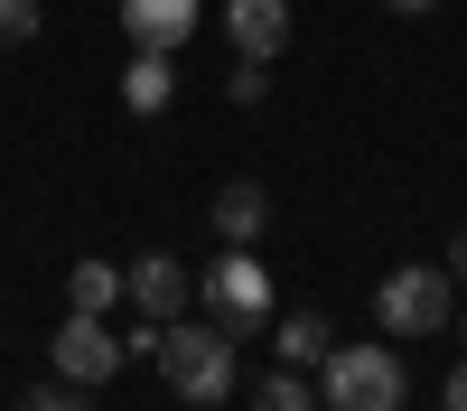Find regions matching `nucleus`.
Returning <instances> with one entry per match:
<instances>
[{
	"mask_svg": "<svg viewBox=\"0 0 467 411\" xmlns=\"http://www.w3.org/2000/svg\"><path fill=\"white\" fill-rule=\"evenodd\" d=\"M449 281H467V224L449 234Z\"/></svg>",
	"mask_w": 467,
	"mask_h": 411,
	"instance_id": "18",
	"label": "nucleus"
},
{
	"mask_svg": "<svg viewBox=\"0 0 467 411\" xmlns=\"http://www.w3.org/2000/svg\"><path fill=\"white\" fill-rule=\"evenodd\" d=\"M262 224H271V197H262L253 178L215 187V234H224V243H262Z\"/></svg>",
	"mask_w": 467,
	"mask_h": 411,
	"instance_id": "9",
	"label": "nucleus"
},
{
	"mask_svg": "<svg viewBox=\"0 0 467 411\" xmlns=\"http://www.w3.org/2000/svg\"><path fill=\"white\" fill-rule=\"evenodd\" d=\"M440 402H449V411H467V355L449 365V393H440Z\"/></svg>",
	"mask_w": 467,
	"mask_h": 411,
	"instance_id": "17",
	"label": "nucleus"
},
{
	"mask_svg": "<svg viewBox=\"0 0 467 411\" xmlns=\"http://www.w3.org/2000/svg\"><path fill=\"white\" fill-rule=\"evenodd\" d=\"M47 365L66 374V384H85V393H103L112 374H122V336H112L94 309H75L66 327H57V346H47Z\"/></svg>",
	"mask_w": 467,
	"mask_h": 411,
	"instance_id": "5",
	"label": "nucleus"
},
{
	"mask_svg": "<svg viewBox=\"0 0 467 411\" xmlns=\"http://www.w3.org/2000/svg\"><path fill=\"white\" fill-rule=\"evenodd\" d=\"M224 94H234V103H262V94H271V75H262L253 57H234V75H224Z\"/></svg>",
	"mask_w": 467,
	"mask_h": 411,
	"instance_id": "16",
	"label": "nucleus"
},
{
	"mask_svg": "<svg viewBox=\"0 0 467 411\" xmlns=\"http://www.w3.org/2000/svg\"><path fill=\"white\" fill-rule=\"evenodd\" d=\"M150 365H160V374H169V393H178V402H197V411L224 402L234 384H244V365H234V327H224V318H169Z\"/></svg>",
	"mask_w": 467,
	"mask_h": 411,
	"instance_id": "1",
	"label": "nucleus"
},
{
	"mask_svg": "<svg viewBox=\"0 0 467 411\" xmlns=\"http://www.w3.org/2000/svg\"><path fill=\"white\" fill-rule=\"evenodd\" d=\"M37 37V0H0V47H28Z\"/></svg>",
	"mask_w": 467,
	"mask_h": 411,
	"instance_id": "15",
	"label": "nucleus"
},
{
	"mask_svg": "<svg viewBox=\"0 0 467 411\" xmlns=\"http://www.w3.org/2000/svg\"><path fill=\"white\" fill-rule=\"evenodd\" d=\"M169 94H178V75H169V57H131V75H122V103L140 112V122H160V112H169Z\"/></svg>",
	"mask_w": 467,
	"mask_h": 411,
	"instance_id": "10",
	"label": "nucleus"
},
{
	"mask_svg": "<svg viewBox=\"0 0 467 411\" xmlns=\"http://www.w3.org/2000/svg\"><path fill=\"white\" fill-rule=\"evenodd\" d=\"M374 318L393 327V336H440V327L458 318V281H449V272H431V262H402V272H383Z\"/></svg>",
	"mask_w": 467,
	"mask_h": 411,
	"instance_id": "2",
	"label": "nucleus"
},
{
	"mask_svg": "<svg viewBox=\"0 0 467 411\" xmlns=\"http://www.w3.org/2000/svg\"><path fill=\"white\" fill-rule=\"evenodd\" d=\"M383 10H440V0H383Z\"/></svg>",
	"mask_w": 467,
	"mask_h": 411,
	"instance_id": "19",
	"label": "nucleus"
},
{
	"mask_svg": "<svg viewBox=\"0 0 467 411\" xmlns=\"http://www.w3.org/2000/svg\"><path fill=\"white\" fill-rule=\"evenodd\" d=\"M253 411H318V393L299 384V365H281V374H262V384H253Z\"/></svg>",
	"mask_w": 467,
	"mask_h": 411,
	"instance_id": "13",
	"label": "nucleus"
},
{
	"mask_svg": "<svg viewBox=\"0 0 467 411\" xmlns=\"http://www.w3.org/2000/svg\"><path fill=\"white\" fill-rule=\"evenodd\" d=\"M66 299H75V309H112V299H122V272H112V262H75V281H66Z\"/></svg>",
	"mask_w": 467,
	"mask_h": 411,
	"instance_id": "12",
	"label": "nucleus"
},
{
	"mask_svg": "<svg viewBox=\"0 0 467 411\" xmlns=\"http://www.w3.org/2000/svg\"><path fill=\"white\" fill-rule=\"evenodd\" d=\"M411 384H402V355L393 346H337L327 374H318V402L327 411H393Z\"/></svg>",
	"mask_w": 467,
	"mask_h": 411,
	"instance_id": "3",
	"label": "nucleus"
},
{
	"mask_svg": "<svg viewBox=\"0 0 467 411\" xmlns=\"http://www.w3.org/2000/svg\"><path fill=\"white\" fill-rule=\"evenodd\" d=\"M19 411H94V393H85V384H66V374H57V384L19 393Z\"/></svg>",
	"mask_w": 467,
	"mask_h": 411,
	"instance_id": "14",
	"label": "nucleus"
},
{
	"mask_svg": "<svg viewBox=\"0 0 467 411\" xmlns=\"http://www.w3.org/2000/svg\"><path fill=\"white\" fill-rule=\"evenodd\" d=\"M197 290H206V309H215L224 327H234V318H244V327L271 318V272L253 262V243H224V252L206 262V281H197Z\"/></svg>",
	"mask_w": 467,
	"mask_h": 411,
	"instance_id": "4",
	"label": "nucleus"
},
{
	"mask_svg": "<svg viewBox=\"0 0 467 411\" xmlns=\"http://www.w3.org/2000/svg\"><path fill=\"white\" fill-rule=\"evenodd\" d=\"M337 355V336H327V318L308 309V318H281V365H327Z\"/></svg>",
	"mask_w": 467,
	"mask_h": 411,
	"instance_id": "11",
	"label": "nucleus"
},
{
	"mask_svg": "<svg viewBox=\"0 0 467 411\" xmlns=\"http://www.w3.org/2000/svg\"><path fill=\"white\" fill-rule=\"evenodd\" d=\"M122 299H131V309H140V318H160V327H169V318L187 309V272H178V262H169V252H140V262H131V272H122Z\"/></svg>",
	"mask_w": 467,
	"mask_h": 411,
	"instance_id": "8",
	"label": "nucleus"
},
{
	"mask_svg": "<svg viewBox=\"0 0 467 411\" xmlns=\"http://www.w3.org/2000/svg\"><path fill=\"white\" fill-rule=\"evenodd\" d=\"M224 37H234V57L271 66L290 47V0H224Z\"/></svg>",
	"mask_w": 467,
	"mask_h": 411,
	"instance_id": "6",
	"label": "nucleus"
},
{
	"mask_svg": "<svg viewBox=\"0 0 467 411\" xmlns=\"http://www.w3.org/2000/svg\"><path fill=\"white\" fill-rule=\"evenodd\" d=\"M122 28H131V47L178 57L187 37H197V0H122Z\"/></svg>",
	"mask_w": 467,
	"mask_h": 411,
	"instance_id": "7",
	"label": "nucleus"
}]
</instances>
